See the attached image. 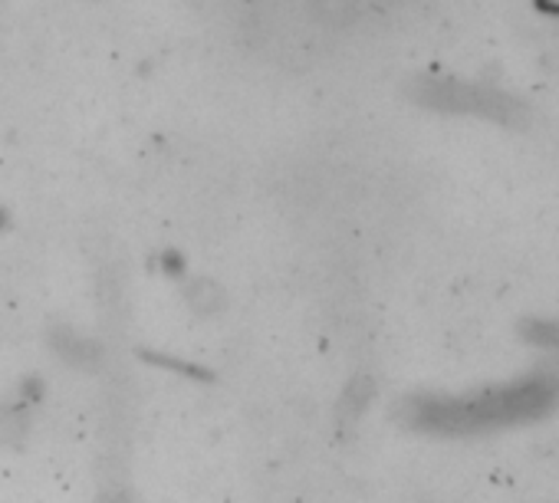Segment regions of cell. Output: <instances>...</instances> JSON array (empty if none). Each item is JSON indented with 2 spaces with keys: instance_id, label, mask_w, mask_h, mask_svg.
Segmentation results:
<instances>
[{
  "instance_id": "obj_1",
  "label": "cell",
  "mask_w": 559,
  "mask_h": 503,
  "mask_svg": "<svg viewBox=\"0 0 559 503\" xmlns=\"http://www.w3.org/2000/svg\"><path fill=\"white\" fill-rule=\"evenodd\" d=\"M559 395L552 375H533L520 385H500L467 398H415L408 402V424L438 434H467L539 418Z\"/></svg>"
},
{
  "instance_id": "obj_2",
  "label": "cell",
  "mask_w": 559,
  "mask_h": 503,
  "mask_svg": "<svg viewBox=\"0 0 559 503\" xmlns=\"http://www.w3.org/2000/svg\"><path fill=\"white\" fill-rule=\"evenodd\" d=\"M415 96L425 103V106H435V109H448V112H477V116H487V119H500L497 106H503V99H493L480 89H471V86H454V83H421L415 89Z\"/></svg>"
},
{
  "instance_id": "obj_3",
  "label": "cell",
  "mask_w": 559,
  "mask_h": 503,
  "mask_svg": "<svg viewBox=\"0 0 559 503\" xmlns=\"http://www.w3.org/2000/svg\"><path fill=\"white\" fill-rule=\"evenodd\" d=\"M31 431V398L14 395L8 402H0V441L17 444Z\"/></svg>"
},
{
  "instance_id": "obj_4",
  "label": "cell",
  "mask_w": 559,
  "mask_h": 503,
  "mask_svg": "<svg viewBox=\"0 0 559 503\" xmlns=\"http://www.w3.org/2000/svg\"><path fill=\"white\" fill-rule=\"evenodd\" d=\"M57 352H60L63 359L76 362V366H90V362L96 359V346L86 343L83 336L70 333V330H60V336H57Z\"/></svg>"
},
{
  "instance_id": "obj_5",
  "label": "cell",
  "mask_w": 559,
  "mask_h": 503,
  "mask_svg": "<svg viewBox=\"0 0 559 503\" xmlns=\"http://www.w3.org/2000/svg\"><path fill=\"white\" fill-rule=\"evenodd\" d=\"M221 290L211 284V280H194L191 287H188V307L194 310V313H217L221 310Z\"/></svg>"
},
{
  "instance_id": "obj_6",
  "label": "cell",
  "mask_w": 559,
  "mask_h": 503,
  "mask_svg": "<svg viewBox=\"0 0 559 503\" xmlns=\"http://www.w3.org/2000/svg\"><path fill=\"white\" fill-rule=\"evenodd\" d=\"M369 398H372V385H369L366 379H356V382L349 385V392L343 395V411H346V415H359V411L366 408Z\"/></svg>"
},
{
  "instance_id": "obj_7",
  "label": "cell",
  "mask_w": 559,
  "mask_h": 503,
  "mask_svg": "<svg viewBox=\"0 0 559 503\" xmlns=\"http://www.w3.org/2000/svg\"><path fill=\"white\" fill-rule=\"evenodd\" d=\"M0 224H4V214H0Z\"/></svg>"
}]
</instances>
